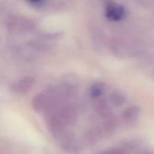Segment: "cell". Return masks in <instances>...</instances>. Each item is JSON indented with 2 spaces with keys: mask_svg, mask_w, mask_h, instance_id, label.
<instances>
[{
  "mask_svg": "<svg viewBox=\"0 0 154 154\" xmlns=\"http://www.w3.org/2000/svg\"><path fill=\"white\" fill-rule=\"evenodd\" d=\"M34 82V78L32 77H23L14 82L11 85L10 89L12 92L16 94H23L31 90Z\"/></svg>",
  "mask_w": 154,
  "mask_h": 154,
  "instance_id": "cell-1",
  "label": "cell"
},
{
  "mask_svg": "<svg viewBox=\"0 0 154 154\" xmlns=\"http://www.w3.org/2000/svg\"><path fill=\"white\" fill-rule=\"evenodd\" d=\"M105 16L109 20L120 21L125 17L126 10L120 5L109 3L106 7Z\"/></svg>",
  "mask_w": 154,
  "mask_h": 154,
  "instance_id": "cell-2",
  "label": "cell"
},
{
  "mask_svg": "<svg viewBox=\"0 0 154 154\" xmlns=\"http://www.w3.org/2000/svg\"><path fill=\"white\" fill-rule=\"evenodd\" d=\"M75 109L71 106H66L60 111L58 117L64 124L72 123L76 119Z\"/></svg>",
  "mask_w": 154,
  "mask_h": 154,
  "instance_id": "cell-3",
  "label": "cell"
},
{
  "mask_svg": "<svg viewBox=\"0 0 154 154\" xmlns=\"http://www.w3.org/2000/svg\"><path fill=\"white\" fill-rule=\"evenodd\" d=\"M140 109L138 106H132L128 108L123 113V119L128 123H134L138 119Z\"/></svg>",
  "mask_w": 154,
  "mask_h": 154,
  "instance_id": "cell-4",
  "label": "cell"
},
{
  "mask_svg": "<svg viewBox=\"0 0 154 154\" xmlns=\"http://www.w3.org/2000/svg\"><path fill=\"white\" fill-rule=\"evenodd\" d=\"M104 84L102 82H99L93 84L90 88V94L91 97L96 98L101 96L104 91Z\"/></svg>",
  "mask_w": 154,
  "mask_h": 154,
  "instance_id": "cell-5",
  "label": "cell"
},
{
  "mask_svg": "<svg viewBox=\"0 0 154 154\" xmlns=\"http://www.w3.org/2000/svg\"><path fill=\"white\" fill-rule=\"evenodd\" d=\"M95 110L100 115L108 116L109 114V107L107 102L104 100H99L95 104Z\"/></svg>",
  "mask_w": 154,
  "mask_h": 154,
  "instance_id": "cell-6",
  "label": "cell"
},
{
  "mask_svg": "<svg viewBox=\"0 0 154 154\" xmlns=\"http://www.w3.org/2000/svg\"><path fill=\"white\" fill-rule=\"evenodd\" d=\"M109 99L114 105L119 106L124 103L125 97L121 92L114 91L110 95Z\"/></svg>",
  "mask_w": 154,
  "mask_h": 154,
  "instance_id": "cell-7",
  "label": "cell"
},
{
  "mask_svg": "<svg viewBox=\"0 0 154 154\" xmlns=\"http://www.w3.org/2000/svg\"><path fill=\"white\" fill-rule=\"evenodd\" d=\"M99 137L100 134L97 129L91 130L87 132L85 135V139L90 144H91L97 143V140L99 139Z\"/></svg>",
  "mask_w": 154,
  "mask_h": 154,
  "instance_id": "cell-8",
  "label": "cell"
},
{
  "mask_svg": "<svg viewBox=\"0 0 154 154\" xmlns=\"http://www.w3.org/2000/svg\"><path fill=\"white\" fill-rule=\"evenodd\" d=\"M116 121L114 118L109 117L104 124V129L108 133L112 132L116 128Z\"/></svg>",
  "mask_w": 154,
  "mask_h": 154,
  "instance_id": "cell-9",
  "label": "cell"
},
{
  "mask_svg": "<svg viewBox=\"0 0 154 154\" xmlns=\"http://www.w3.org/2000/svg\"><path fill=\"white\" fill-rule=\"evenodd\" d=\"M45 0H28V1L35 6H40L41 5L43 2Z\"/></svg>",
  "mask_w": 154,
  "mask_h": 154,
  "instance_id": "cell-10",
  "label": "cell"
}]
</instances>
